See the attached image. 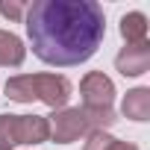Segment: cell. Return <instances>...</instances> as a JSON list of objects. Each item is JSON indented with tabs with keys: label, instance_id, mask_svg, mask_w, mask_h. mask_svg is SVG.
I'll list each match as a JSON object with an SVG mask.
<instances>
[{
	"label": "cell",
	"instance_id": "cell-8",
	"mask_svg": "<svg viewBox=\"0 0 150 150\" xmlns=\"http://www.w3.org/2000/svg\"><path fill=\"white\" fill-rule=\"evenodd\" d=\"M24 59H27L24 41L9 30H0V68H21Z\"/></svg>",
	"mask_w": 150,
	"mask_h": 150
},
{
	"label": "cell",
	"instance_id": "cell-11",
	"mask_svg": "<svg viewBox=\"0 0 150 150\" xmlns=\"http://www.w3.org/2000/svg\"><path fill=\"white\" fill-rule=\"evenodd\" d=\"M24 12H27L24 3H15V0H12V3H6V0L0 3V15L9 18V21H24Z\"/></svg>",
	"mask_w": 150,
	"mask_h": 150
},
{
	"label": "cell",
	"instance_id": "cell-5",
	"mask_svg": "<svg viewBox=\"0 0 150 150\" xmlns=\"http://www.w3.org/2000/svg\"><path fill=\"white\" fill-rule=\"evenodd\" d=\"M80 94H83V106L91 109H112L115 100V83L106 77L103 71H88L80 80Z\"/></svg>",
	"mask_w": 150,
	"mask_h": 150
},
{
	"label": "cell",
	"instance_id": "cell-7",
	"mask_svg": "<svg viewBox=\"0 0 150 150\" xmlns=\"http://www.w3.org/2000/svg\"><path fill=\"white\" fill-rule=\"evenodd\" d=\"M121 115L129 118V121H150V88L138 86L132 91H127L124 103H121Z\"/></svg>",
	"mask_w": 150,
	"mask_h": 150
},
{
	"label": "cell",
	"instance_id": "cell-4",
	"mask_svg": "<svg viewBox=\"0 0 150 150\" xmlns=\"http://www.w3.org/2000/svg\"><path fill=\"white\" fill-rule=\"evenodd\" d=\"M50 138V124L44 115H0V150L18 144H41Z\"/></svg>",
	"mask_w": 150,
	"mask_h": 150
},
{
	"label": "cell",
	"instance_id": "cell-3",
	"mask_svg": "<svg viewBox=\"0 0 150 150\" xmlns=\"http://www.w3.org/2000/svg\"><path fill=\"white\" fill-rule=\"evenodd\" d=\"M118 121L115 109H91V106H65L47 115L50 124V138L56 144H71L91 132H109V127Z\"/></svg>",
	"mask_w": 150,
	"mask_h": 150
},
{
	"label": "cell",
	"instance_id": "cell-1",
	"mask_svg": "<svg viewBox=\"0 0 150 150\" xmlns=\"http://www.w3.org/2000/svg\"><path fill=\"white\" fill-rule=\"evenodd\" d=\"M24 24L33 53L53 68L88 62L106 38V15L94 0H35Z\"/></svg>",
	"mask_w": 150,
	"mask_h": 150
},
{
	"label": "cell",
	"instance_id": "cell-9",
	"mask_svg": "<svg viewBox=\"0 0 150 150\" xmlns=\"http://www.w3.org/2000/svg\"><path fill=\"white\" fill-rule=\"evenodd\" d=\"M121 35L127 44H144L147 41V18L141 12H127L121 18Z\"/></svg>",
	"mask_w": 150,
	"mask_h": 150
},
{
	"label": "cell",
	"instance_id": "cell-2",
	"mask_svg": "<svg viewBox=\"0 0 150 150\" xmlns=\"http://www.w3.org/2000/svg\"><path fill=\"white\" fill-rule=\"evenodd\" d=\"M71 91H74V86L62 74H18V77L6 80V97L9 100H15V103L41 100L53 112L68 106Z\"/></svg>",
	"mask_w": 150,
	"mask_h": 150
},
{
	"label": "cell",
	"instance_id": "cell-10",
	"mask_svg": "<svg viewBox=\"0 0 150 150\" xmlns=\"http://www.w3.org/2000/svg\"><path fill=\"white\" fill-rule=\"evenodd\" d=\"M83 150H138L135 144H129V141H121V138H115V135H109V132H91V135H86V144H83Z\"/></svg>",
	"mask_w": 150,
	"mask_h": 150
},
{
	"label": "cell",
	"instance_id": "cell-6",
	"mask_svg": "<svg viewBox=\"0 0 150 150\" xmlns=\"http://www.w3.org/2000/svg\"><path fill=\"white\" fill-rule=\"evenodd\" d=\"M115 68L124 77H141L150 68V44H127L121 47V53L115 56Z\"/></svg>",
	"mask_w": 150,
	"mask_h": 150
}]
</instances>
